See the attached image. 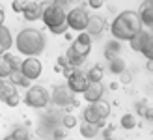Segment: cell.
Here are the masks:
<instances>
[{
  "mask_svg": "<svg viewBox=\"0 0 153 140\" xmlns=\"http://www.w3.org/2000/svg\"><path fill=\"white\" fill-rule=\"evenodd\" d=\"M140 30H142L140 17H138V13L133 11V10L121 11L118 17L112 21V25H110V34H112L114 39H118V41L133 39Z\"/></svg>",
  "mask_w": 153,
  "mask_h": 140,
  "instance_id": "1",
  "label": "cell"
},
{
  "mask_svg": "<svg viewBox=\"0 0 153 140\" xmlns=\"http://www.w3.org/2000/svg\"><path fill=\"white\" fill-rule=\"evenodd\" d=\"M15 49H17L19 54L22 56H37L45 51V45H47V39L45 36L36 28H25L15 36Z\"/></svg>",
  "mask_w": 153,
  "mask_h": 140,
  "instance_id": "2",
  "label": "cell"
},
{
  "mask_svg": "<svg viewBox=\"0 0 153 140\" xmlns=\"http://www.w3.org/2000/svg\"><path fill=\"white\" fill-rule=\"evenodd\" d=\"M41 19L52 34H65L67 32V11L62 4L58 2H49L43 4V15Z\"/></svg>",
  "mask_w": 153,
  "mask_h": 140,
  "instance_id": "3",
  "label": "cell"
},
{
  "mask_svg": "<svg viewBox=\"0 0 153 140\" xmlns=\"http://www.w3.org/2000/svg\"><path fill=\"white\" fill-rule=\"evenodd\" d=\"M25 103L30 108H45L51 103V93L45 86H30L25 95Z\"/></svg>",
  "mask_w": 153,
  "mask_h": 140,
  "instance_id": "4",
  "label": "cell"
},
{
  "mask_svg": "<svg viewBox=\"0 0 153 140\" xmlns=\"http://www.w3.org/2000/svg\"><path fill=\"white\" fill-rule=\"evenodd\" d=\"M76 93H73L71 90H69V86L67 84H62V86H54V90H52V93H51V101L54 103L56 106H60V108H69V106H76L79 105V101H76Z\"/></svg>",
  "mask_w": 153,
  "mask_h": 140,
  "instance_id": "5",
  "label": "cell"
},
{
  "mask_svg": "<svg viewBox=\"0 0 153 140\" xmlns=\"http://www.w3.org/2000/svg\"><path fill=\"white\" fill-rule=\"evenodd\" d=\"M88 19H90V15L84 7H80V6L71 7L67 11V28L75 30V32H86Z\"/></svg>",
  "mask_w": 153,
  "mask_h": 140,
  "instance_id": "6",
  "label": "cell"
},
{
  "mask_svg": "<svg viewBox=\"0 0 153 140\" xmlns=\"http://www.w3.org/2000/svg\"><path fill=\"white\" fill-rule=\"evenodd\" d=\"M41 71H43V66L36 56H28L21 62V73L25 75L28 80H37L41 77Z\"/></svg>",
  "mask_w": 153,
  "mask_h": 140,
  "instance_id": "7",
  "label": "cell"
},
{
  "mask_svg": "<svg viewBox=\"0 0 153 140\" xmlns=\"http://www.w3.org/2000/svg\"><path fill=\"white\" fill-rule=\"evenodd\" d=\"M67 86H69V90L73 93H84V92H86V88L90 86V80H88L86 73L75 69V73L71 77H67Z\"/></svg>",
  "mask_w": 153,
  "mask_h": 140,
  "instance_id": "8",
  "label": "cell"
},
{
  "mask_svg": "<svg viewBox=\"0 0 153 140\" xmlns=\"http://www.w3.org/2000/svg\"><path fill=\"white\" fill-rule=\"evenodd\" d=\"M41 15H43V4H39V2H25V6H22V17H25L28 22L39 21Z\"/></svg>",
  "mask_w": 153,
  "mask_h": 140,
  "instance_id": "9",
  "label": "cell"
},
{
  "mask_svg": "<svg viewBox=\"0 0 153 140\" xmlns=\"http://www.w3.org/2000/svg\"><path fill=\"white\" fill-rule=\"evenodd\" d=\"M140 17V22L142 26H148L153 30V0H146V2H142L140 10L136 11Z\"/></svg>",
  "mask_w": 153,
  "mask_h": 140,
  "instance_id": "10",
  "label": "cell"
},
{
  "mask_svg": "<svg viewBox=\"0 0 153 140\" xmlns=\"http://www.w3.org/2000/svg\"><path fill=\"white\" fill-rule=\"evenodd\" d=\"M82 120L90 121V123H95V125H99V127H105V121H106L103 116L99 114V110L95 108L94 103H88V106L82 110Z\"/></svg>",
  "mask_w": 153,
  "mask_h": 140,
  "instance_id": "11",
  "label": "cell"
},
{
  "mask_svg": "<svg viewBox=\"0 0 153 140\" xmlns=\"http://www.w3.org/2000/svg\"><path fill=\"white\" fill-rule=\"evenodd\" d=\"M106 30V21L101 15H90L88 19V26H86V32L90 36H99Z\"/></svg>",
  "mask_w": 153,
  "mask_h": 140,
  "instance_id": "12",
  "label": "cell"
},
{
  "mask_svg": "<svg viewBox=\"0 0 153 140\" xmlns=\"http://www.w3.org/2000/svg\"><path fill=\"white\" fill-rule=\"evenodd\" d=\"M2 101L7 106H17L21 103V97H19V93H17V90H15V86L11 82L10 84L4 82V86H2Z\"/></svg>",
  "mask_w": 153,
  "mask_h": 140,
  "instance_id": "13",
  "label": "cell"
},
{
  "mask_svg": "<svg viewBox=\"0 0 153 140\" xmlns=\"http://www.w3.org/2000/svg\"><path fill=\"white\" fill-rule=\"evenodd\" d=\"M103 93H105V88L101 86V82H95V84L90 82V86L82 93V97H84V101H88V103H95V101L103 99Z\"/></svg>",
  "mask_w": 153,
  "mask_h": 140,
  "instance_id": "14",
  "label": "cell"
},
{
  "mask_svg": "<svg viewBox=\"0 0 153 140\" xmlns=\"http://www.w3.org/2000/svg\"><path fill=\"white\" fill-rule=\"evenodd\" d=\"M11 45H13V36L11 32L7 30V26H0V54H4L11 49Z\"/></svg>",
  "mask_w": 153,
  "mask_h": 140,
  "instance_id": "15",
  "label": "cell"
},
{
  "mask_svg": "<svg viewBox=\"0 0 153 140\" xmlns=\"http://www.w3.org/2000/svg\"><path fill=\"white\" fill-rule=\"evenodd\" d=\"M79 129H80V135L86 138V140L95 138V136L99 135V131H101V127H99V125H95V123H90V121H84V120H82V123L79 125Z\"/></svg>",
  "mask_w": 153,
  "mask_h": 140,
  "instance_id": "16",
  "label": "cell"
},
{
  "mask_svg": "<svg viewBox=\"0 0 153 140\" xmlns=\"http://www.w3.org/2000/svg\"><path fill=\"white\" fill-rule=\"evenodd\" d=\"M121 54V41L118 39H114V41H108L105 45V58L106 60H112V58H116Z\"/></svg>",
  "mask_w": 153,
  "mask_h": 140,
  "instance_id": "17",
  "label": "cell"
},
{
  "mask_svg": "<svg viewBox=\"0 0 153 140\" xmlns=\"http://www.w3.org/2000/svg\"><path fill=\"white\" fill-rule=\"evenodd\" d=\"M10 82L13 84V86H22V88H30V82H32V80H28L26 77L21 73V69H15V71H11V75H10Z\"/></svg>",
  "mask_w": 153,
  "mask_h": 140,
  "instance_id": "18",
  "label": "cell"
},
{
  "mask_svg": "<svg viewBox=\"0 0 153 140\" xmlns=\"http://www.w3.org/2000/svg\"><path fill=\"white\" fill-rule=\"evenodd\" d=\"M125 69H127V64H125V60L121 58V56H116V58L108 60V71L110 73L120 75L121 71H125Z\"/></svg>",
  "mask_w": 153,
  "mask_h": 140,
  "instance_id": "19",
  "label": "cell"
},
{
  "mask_svg": "<svg viewBox=\"0 0 153 140\" xmlns=\"http://www.w3.org/2000/svg\"><path fill=\"white\" fill-rule=\"evenodd\" d=\"M140 52L146 56L148 60H151L153 62V34H146V37H144V41H142V49H140Z\"/></svg>",
  "mask_w": 153,
  "mask_h": 140,
  "instance_id": "20",
  "label": "cell"
},
{
  "mask_svg": "<svg viewBox=\"0 0 153 140\" xmlns=\"http://www.w3.org/2000/svg\"><path fill=\"white\" fill-rule=\"evenodd\" d=\"M86 77H88V80H90L91 84H95V82H101V80H103L105 71H103L101 66H94V67H90L88 71H86Z\"/></svg>",
  "mask_w": 153,
  "mask_h": 140,
  "instance_id": "21",
  "label": "cell"
},
{
  "mask_svg": "<svg viewBox=\"0 0 153 140\" xmlns=\"http://www.w3.org/2000/svg\"><path fill=\"white\" fill-rule=\"evenodd\" d=\"M120 125L123 127L125 131H131V129H134V127H136V114H131V112L123 114V116L120 118Z\"/></svg>",
  "mask_w": 153,
  "mask_h": 140,
  "instance_id": "22",
  "label": "cell"
},
{
  "mask_svg": "<svg viewBox=\"0 0 153 140\" xmlns=\"http://www.w3.org/2000/svg\"><path fill=\"white\" fill-rule=\"evenodd\" d=\"M11 71H13L11 64L6 60V56H4V54H0V80H4V79H10Z\"/></svg>",
  "mask_w": 153,
  "mask_h": 140,
  "instance_id": "23",
  "label": "cell"
},
{
  "mask_svg": "<svg viewBox=\"0 0 153 140\" xmlns=\"http://www.w3.org/2000/svg\"><path fill=\"white\" fill-rule=\"evenodd\" d=\"M146 34H148V32L140 30V32L136 34L133 39H129V47H131L134 52H140V49H142V41H144V37H146Z\"/></svg>",
  "mask_w": 153,
  "mask_h": 140,
  "instance_id": "24",
  "label": "cell"
},
{
  "mask_svg": "<svg viewBox=\"0 0 153 140\" xmlns=\"http://www.w3.org/2000/svg\"><path fill=\"white\" fill-rule=\"evenodd\" d=\"M76 123H79V120H76V116H73V114H65L62 118V127L64 129H73Z\"/></svg>",
  "mask_w": 153,
  "mask_h": 140,
  "instance_id": "25",
  "label": "cell"
},
{
  "mask_svg": "<svg viewBox=\"0 0 153 140\" xmlns=\"http://www.w3.org/2000/svg\"><path fill=\"white\" fill-rule=\"evenodd\" d=\"M71 47H73V49L80 54V56H88L90 51H91V45H82V43H79V41H73V45H71Z\"/></svg>",
  "mask_w": 153,
  "mask_h": 140,
  "instance_id": "26",
  "label": "cell"
},
{
  "mask_svg": "<svg viewBox=\"0 0 153 140\" xmlns=\"http://www.w3.org/2000/svg\"><path fill=\"white\" fill-rule=\"evenodd\" d=\"M17 140H30V136H28V131H25L22 127H17V129H13V133H11Z\"/></svg>",
  "mask_w": 153,
  "mask_h": 140,
  "instance_id": "27",
  "label": "cell"
},
{
  "mask_svg": "<svg viewBox=\"0 0 153 140\" xmlns=\"http://www.w3.org/2000/svg\"><path fill=\"white\" fill-rule=\"evenodd\" d=\"M131 80H133V75L129 73L127 69H125V71H121V73H120V82H121V84H129Z\"/></svg>",
  "mask_w": 153,
  "mask_h": 140,
  "instance_id": "28",
  "label": "cell"
},
{
  "mask_svg": "<svg viewBox=\"0 0 153 140\" xmlns=\"http://www.w3.org/2000/svg\"><path fill=\"white\" fill-rule=\"evenodd\" d=\"M146 108H148V103L146 101H138V103H136V116H144V112H146Z\"/></svg>",
  "mask_w": 153,
  "mask_h": 140,
  "instance_id": "29",
  "label": "cell"
},
{
  "mask_svg": "<svg viewBox=\"0 0 153 140\" xmlns=\"http://www.w3.org/2000/svg\"><path fill=\"white\" fill-rule=\"evenodd\" d=\"M22 6H25V2H21V0H13V2H11V10L15 13H22Z\"/></svg>",
  "mask_w": 153,
  "mask_h": 140,
  "instance_id": "30",
  "label": "cell"
},
{
  "mask_svg": "<svg viewBox=\"0 0 153 140\" xmlns=\"http://www.w3.org/2000/svg\"><path fill=\"white\" fill-rule=\"evenodd\" d=\"M52 138H54V140H65V131L64 129H54Z\"/></svg>",
  "mask_w": 153,
  "mask_h": 140,
  "instance_id": "31",
  "label": "cell"
},
{
  "mask_svg": "<svg viewBox=\"0 0 153 140\" xmlns=\"http://www.w3.org/2000/svg\"><path fill=\"white\" fill-rule=\"evenodd\" d=\"M88 4H90V7H94V10H99V7H103L105 0H88Z\"/></svg>",
  "mask_w": 153,
  "mask_h": 140,
  "instance_id": "32",
  "label": "cell"
},
{
  "mask_svg": "<svg viewBox=\"0 0 153 140\" xmlns=\"http://www.w3.org/2000/svg\"><path fill=\"white\" fill-rule=\"evenodd\" d=\"M144 118H146L148 121H153V108H151V106L146 108V112H144Z\"/></svg>",
  "mask_w": 153,
  "mask_h": 140,
  "instance_id": "33",
  "label": "cell"
},
{
  "mask_svg": "<svg viewBox=\"0 0 153 140\" xmlns=\"http://www.w3.org/2000/svg\"><path fill=\"white\" fill-rule=\"evenodd\" d=\"M56 64H58V66H62V69H64L65 66H69V64H67V58H65V56H60V58L56 60Z\"/></svg>",
  "mask_w": 153,
  "mask_h": 140,
  "instance_id": "34",
  "label": "cell"
},
{
  "mask_svg": "<svg viewBox=\"0 0 153 140\" xmlns=\"http://www.w3.org/2000/svg\"><path fill=\"white\" fill-rule=\"evenodd\" d=\"M112 131H114V125H108L105 131H103V138H106V136H112Z\"/></svg>",
  "mask_w": 153,
  "mask_h": 140,
  "instance_id": "35",
  "label": "cell"
},
{
  "mask_svg": "<svg viewBox=\"0 0 153 140\" xmlns=\"http://www.w3.org/2000/svg\"><path fill=\"white\" fill-rule=\"evenodd\" d=\"M4 19H6V13H4V10H2V6H0V26L4 25Z\"/></svg>",
  "mask_w": 153,
  "mask_h": 140,
  "instance_id": "36",
  "label": "cell"
},
{
  "mask_svg": "<svg viewBox=\"0 0 153 140\" xmlns=\"http://www.w3.org/2000/svg\"><path fill=\"white\" fill-rule=\"evenodd\" d=\"M118 88H120L118 82H112V84H110V90H118Z\"/></svg>",
  "mask_w": 153,
  "mask_h": 140,
  "instance_id": "37",
  "label": "cell"
},
{
  "mask_svg": "<svg viewBox=\"0 0 153 140\" xmlns=\"http://www.w3.org/2000/svg\"><path fill=\"white\" fill-rule=\"evenodd\" d=\"M148 69H149V71H153V62L151 60H148V66H146Z\"/></svg>",
  "mask_w": 153,
  "mask_h": 140,
  "instance_id": "38",
  "label": "cell"
},
{
  "mask_svg": "<svg viewBox=\"0 0 153 140\" xmlns=\"http://www.w3.org/2000/svg\"><path fill=\"white\" fill-rule=\"evenodd\" d=\"M2 140H17V138H15V136H13V135H7V136H4V138H2Z\"/></svg>",
  "mask_w": 153,
  "mask_h": 140,
  "instance_id": "39",
  "label": "cell"
},
{
  "mask_svg": "<svg viewBox=\"0 0 153 140\" xmlns=\"http://www.w3.org/2000/svg\"><path fill=\"white\" fill-rule=\"evenodd\" d=\"M54 71H56V73H62V66L56 64V66H54Z\"/></svg>",
  "mask_w": 153,
  "mask_h": 140,
  "instance_id": "40",
  "label": "cell"
},
{
  "mask_svg": "<svg viewBox=\"0 0 153 140\" xmlns=\"http://www.w3.org/2000/svg\"><path fill=\"white\" fill-rule=\"evenodd\" d=\"M2 86H4V82L0 80V101H2Z\"/></svg>",
  "mask_w": 153,
  "mask_h": 140,
  "instance_id": "41",
  "label": "cell"
},
{
  "mask_svg": "<svg viewBox=\"0 0 153 140\" xmlns=\"http://www.w3.org/2000/svg\"><path fill=\"white\" fill-rule=\"evenodd\" d=\"M103 140H116V138H112V136H106V138H103Z\"/></svg>",
  "mask_w": 153,
  "mask_h": 140,
  "instance_id": "42",
  "label": "cell"
},
{
  "mask_svg": "<svg viewBox=\"0 0 153 140\" xmlns=\"http://www.w3.org/2000/svg\"><path fill=\"white\" fill-rule=\"evenodd\" d=\"M65 140H69V138H65Z\"/></svg>",
  "mask_w": 153,
  "mask_h": 140,
  "instance_id": "43",
  "label": "cell"
}]
</instances>
